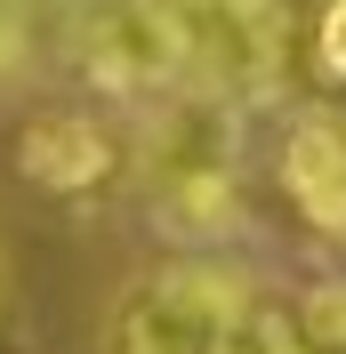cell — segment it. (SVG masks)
Wrapping results in <instances>:
<instances>
[{"label": "cell", "mask_w": 346, "mask_h": 354, "mask_svg": "<svg viewBox=\"0 0 346 354\" xmlns=\"http://www.w3.org/2000/svg\"><path fill=\"white\" fill-rule=\"evenodd\" d=\"M250 306V274L217 258H170L113 298L105 354H226L234 314Z\"/></svg>", "instance_id": "1"}, {"label": "cell", "mask_w": 346, "mask_h": 354, "mask_svg": "<svg viewBox=\"0 0 346 354\" xmlns=\"http://www.w3.org/2000/svg\"><path fill=\"white\" fill-rule=\"evenodd\" d=\"M73 65L89 88L105 97H161V88H185V24H177V0H89L81 17L65 24Z\"/></svg>", "instance_id": "2"}, {"label": "cell", "mask_w": 346, "mask_h": 354, "mask_svg": "<svg viewBox=\"0 0 346 354\" xmlns=\"http://www.w3.org/2000/svg\"><path fill=\"white\" fill-rule=\"evenodd\" d=\"M185 24V88H210L226 105L266 97L282 73V8L274 0H177Z\"/></svg>", "instance_id": "3"}, {"label": "cell", "mask_w": 346, "mask_h": 354, "mask_svg": "<svg viewBox=\"0 0 346 354\" xmlns=\"http://www.w3.org/2000/svg\"><path fill=\"white\" fill-rule=\"evenodd\" d=\"M113 161H121V145H113V129L97 121V113H33L17 137V169L41 185V194H89V185H105Z\"/></svg>", "instance_id": "4"}, {"label": "cell", "mask_w": 346, "mask_h": 354, "mask_svg": "<svg viewBox=\"0 0 346 354\" xmlns=\"http://www.w3.org/2000/svg\"><path fill=\"white\" fill-rule=\"evenodd\" d=\"M282 185L306 225L346 242V113H298L282 137Z\"/></svg>", "instance_id": "5"}, {"label": "cell", "mask_w": 346, "mask_h": 354, "mask_svg": "<svg viewBox=\"0 0 346 354\" xmlns=\"http://www.w3.org/2000/svg\"><path fill=\"white\" fill-rule=\"evenodd\" d=\"M290 330H298L306 354H346V274H322V282L298 298L290 314Z\"/></svg>", "instance_id": "6"}, {"label": "cell", "mask_w": 346, "mask_h": 354, "mask_svg": "<svg viewBox=\"0 0 346 354\" xmlns=\"http://www.w3.org/2000/svg\"><path fill=\"white\" fill-rule=\"evenodd\" d=\"M314 65H322L330 81H346V0H330L322 24H314Z\"/></svg>", "instance_id": "7"}, {"label": "cell", "mask_w": 346, "mask_h": 354, "mask_svg": "<svg viewBox=\"0 0 346 354\" xmlns=\"http://www.w3.org/2000/svg\"><path fill=\"white\" fill-rule=\"evenodd\" d=\"M0 354H41L33 346V322H24V298L8 290V266H0Z\"/></svg>", "instance_id": "8"}]
</instances>
